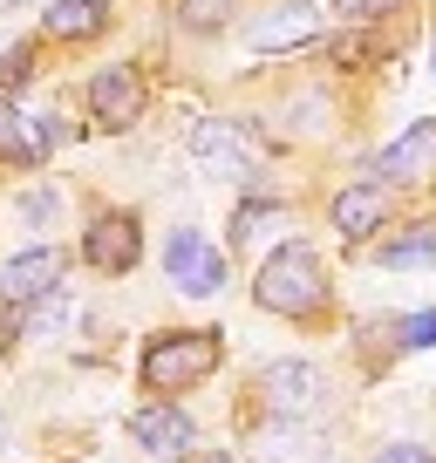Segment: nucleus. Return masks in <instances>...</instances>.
<instances>
[{"instance_id": "obj_4", "label": "nucleus", "mask_w": 436, "mask_h": 463, "mask_svg": "<svg viewBox=\"0 0 436 463\" xmlns=\"http://www.w3.org/2000/svg\"><path fill=\"white\" fill-rule=\"evenodd\" d=\"M89 116H96V130H137L144 123V75L130 61L96 69L89 75Z\"/></svg>"}, {"instance_id": "obj_25", "label": "nucleus", "mask_w": 436, "mask_h": 463, "mask_svg": "<svg viewBox=\"0 0 436 463\" xmlns=\"http://www.w3.org/2000/svg\"><path fill=\"white\" fill-rule=\"evenodd\" d=\"M0 7H21V0H0Z\"/></svg>"}, {"instance_id": "obj_21", "label": "nucleus", "mask_w": 436, "mask_h": 463, "mask_svg": "<svg viewBox=\"0 0 436 463\" xmlns=\"http://www.w3.org/2000/svg\"><path fill=\"white\" fill-rule=\"evenodd\" d=\"M177 14H185V28H218V14H225V0H177Z\"/></svg>"}, {"instance_id": "obj_9", "label": "nucleus", "mask_w": 436, "mask_h": 463, "mask_svg": "<svg viewBox=\"0 0 436 463\" xmlns=\"http://www.w3.org/2000/svg\"><path fill=\"white\" fill-rule=\"evenodd\" d=\"M260 395H266V409H273V416L300 422V416H314V409L327 402V375H320L314 362H273V368L260 375Z\"/></svg>"}, {"instance_id": "obj_24", "label": "nucleus", "mask_w": 436, "mask_h": 463, "mask_svg": "<svg viewBox=\"0 0 436 463\" xmlns=\"http://www.w3.org/2000/svg\"><path fill=\"white\" fill-rule=\"evenodd\" d=\"M204 463H239V457H204Z\"/></svg>"}, {"instance_id": "obj_19", "label": "nucleus", "mask_w": 436, "mask_h": 463, "mask_svg": "<svg viewBox=\"0 0 436 463\" xmlns=\"http://www.w3.org/2000/svg\"><path fill=\"white\" fill-rule=\"evenodd\" d=\"M375 55H382V34H341V42H335V61H341V69L375 61Z\"/></svg>"}, {"instance_id": "obj_18", "label": "nucleus", "mask_w": 436, "mask_h": 463, "mask_svg": "<svg viewBox=\"0 0 436 463\" xmlns=\"http://www.w3.org/2000/svg\"><path fill=\"white\" fill-rule=\"evenodd\" d=\"M395 347H436V307L430 314H403L395 320Z\"/></svg>"}, {"instance_id": "obj_12", "label": "nucleus", "mask_w": 436, "mask_h": 463, "mask_svg": "<svg viewBox=\"0 0 436 463\" xmlns=\"http://www.w3.org/2000/svg\"><path fill=\"white\" fill-rule=\"evenodd\" d=\"M375 177L382 184H416V177H436V116L409 123L389 150L375 157Z\"/></svg>"}, {"instance_id": "obj_16", "label": "nucleus", "mask_w": 436, "mask_h": 463, "mask_svg": "<svg viewBox=\"0 0 436 463\" xmlns=\"http://www.w3.org/2000/svg\"><path fill=\"white\" fill-rule=\"evenodd\" d=\"M273 218H280L273 198H246V204L232 212V246H252V239H260V225H273Z\"/></svg>"}, {"instance_id": "obj_7", "label": "nucleus", "mask_w": 436, "mask_h": 463, "mask_svg": "<svg viewBox=\"0 0 436 463\" xmlns=\"http://www.w3.org/2000/svg\"><path fill=\"white\" fill-rule=\"evenodd\" d=\"M82 260L96 266V273H130L137 260H144V225H137L130 212H96L82 232Z\"/></svg>"}, {"instance_id": "obj_23", "label": "nucleus", "mask_w": 436, "mask_h": 463, "mask_svg": "<svg viewBox=\"0 0 436 463\" xmlns=\"http://www.w3.org/2000/svg\"><path fill=\"white\" fill-rule=\"evenodd\" d=\"M375 463H436V457H430V449H416V443H389Z\"/></svg>"}, {"instance_id": "obj_1", "label": "nucleus", "mask_w": 436, "mask_h": 463, "mask_svg": "<svg viewBox=\"0 0 436 463\" xmlns=\"http://www.w3.org/2000/svg\"><path fill=\"white\" fill-rule=\"evenodd\" d=\"M252 300L266 307V314H287V320H300V314H320L327 307V266L314 260V246H280L273 260L260 266V279H252Z\"/></svg>"}, {"instance_id": "obj_6", "label": "nucleus", "mask_w": 436, "mask_h": 463, "mask_svg": "<svg viewBox=\"0 0 436 463\" xmlns=\"http://www.w3.org/2000/svg\"><path fill=\"white\" fill-rule=\"evenodd\" d=\"M62 137H69V130H62L55 116H28L14 96H7V89H0V157H7V164L34 171V164L62 144Z\"/></svg>"}, {"instance_id": "obj_22", "label": "nucleus", "mask_w": 436, "mask_h": 463, "mask_svg": "<svg viewBox=\"0 0 436 463\" xmlns=\"http://www.w3.org/2000/svg\"><path fill=\"white\" fill-rule=\"evenodd\" d=\"M335 14L341 21H382V14H389V0H335Z\"/></svg>"}, {"instance_id": "obj_14", "label": "nucleus", "mask_w": 436, "mask_h": 463, "mask_svg": "<svg viewBox=\"0 0 436 463\" xmlns=\"http://www.w3.org/2000/svg\"><path fill=\"white\" fill-rule=\"evenodd\" d=\"M102 28H109V0H48V14H42L48 42H89Z\"/></svg>"}, {"instance_id": "obj_11", "label": "nucleus", "mask_w": 436, "mask_h": 463, "mask_svg": "<svg viewBox=\"0 0 436 463\" xmlns=\"http://www.w3.org/2000/svg\"><path fill=\"white\" fill-rule=\"evenodd\" d=\"M130 443L144 449V457H185V449L198 443V422H191L177 402H144L130 416Z\"/></svg>"}, {"instance_id": "obj_3", "label": "nucleus", "mask_w": 436, "mask_h": 463, "mask_svg": "<svg viewBox=\"0 0 436 463\" xmlns=\"http://www.w3.org/2000/svg\"><path fill=\"white\" fill-rule=\"evenodd\" d=\"M185 144H191V164H198L204 177H218V184H246V177L260 171V144H252L246 123H225V116H198Z\"/></svg>"}, {"instance_id": "obj_20", "label": "nucleus", "mask_w": 436, "mask_h": 463, "mask_svg": "<svg viewBox=\"0 0 436 463\" xmlns=\"http://www.w3.org/2000/svg\"><path fill=\"white\" fill-rule=\"evenodd\" d=\"M21 218H28V225H48V218H55V191L48 184H34V191H21V204H14Z\"/></svg>"}, {"instance_id": "obj_15", "label": "nucleus", "mask_w": 436, "mask_h": 463, "mask_svg": "<svg viewBox=\"0 0 436 463\" xmlns=\"http://www.w3.org/2000/svg\"><path fill=\"white\" fill-rule=\"evenodd\" d=\"M375 266H389V273L436 266V225H403L395 239H382V246H375Z\"/></svg>"}, {"instance_id": "obj_2", "label": "nucleus", "mask_w": 436, "mask_h": 463, "mask_svg": "<svg viewBox=\"0 0 436 463\" xmlns=\"http://www.w3.org/2000/svg\"><path fill=\"white\" fill-rule=\"evenodd\" d=\"M212 368H218V334H157V341L144 347L137 375H144L150 395H185V389H198Z\"/></svg>"}, {"instance_id": "obj_26", "label": "nucleus", "mask_w": 436, "mask_h": 463, "mask_svg": "<svg viewBox=\"0 0 436 463\" xmlns=\"http://www.w3.org/2000/svg\"><path fill=\"white\" fill-rule=\"evenodd\" d=\"M430 61H436V48H430Z\"/></svg>"}, {"instance_id": "obj_10", "label": "nucleus", "mask_w": 436, "mask_h": 463, "mask_svg": "<svg viewBox=\"0 0 436 463\" xmlns=\"http://www.w3.org/2000/svg\"><path fill=\"white\" fill-rule=\"evenodd\" d=\"M55 287H62V252L55 246H28L0 266V307H34Z\"/></svg>"}, {"instance_id": "obj_13", "label": "nucleus", "mask_w": 436, "mask_h": 463, "mask_svg": "<svg viewBox=\"0 0 436 463\" xmlns=\"http://www.w3.org/2000/svg\"><path fill=\"white\" fill-rule=\"evenodd\" d=\"M389 184H382V177H368V184H348L335 198V232L341 239H368V232H382L389 225Z\"/></svg>"}, {"instance_id": "obj_17", "label": "nucleus", "mask_w": 436, "mask_h": 463, "mask_svg": "<svg viewBox=\"0 0 436 463\" xmlns=\"http://www.w3.org/2000/svg\"><path fill=\"white\" fill-rule=\"evenodd\" d=\"M28 82H34V48H28V42H14L7 55H0V89L14 96V89H28Z\"/></svg>"}, {"instance_id": "obj_8", "label": "nucleus", "mask_w": 436, "mask_h": 463, "mask_svg": "<svg viewBox=\"0 0 436 463\" xmlns=\"http://www.w3.org/2000/svg\"><path fill=\"white\" fill-rule=\"evenodd\" d=\"M314 34H320V7L314 0H273V7H260V14L246 21V48H260V55L307 48Z\"/></svg>"}, {"instance_id": "obj_5", "label": "nucleus", "mask_w": 436, "mask_h": 463, "mask_svg": "<svg viewBox=\"0 0 436 463\" xmlns=\"http://www.w3.org/2000/svg\"><path fill=\"white\" fill-rule=\"evenodd\" d=\"M164 273H171V287L191 293V300H212V293L225 287V260L204 246V232H171V239H164Z\"/></svg>"}]
</instances>
